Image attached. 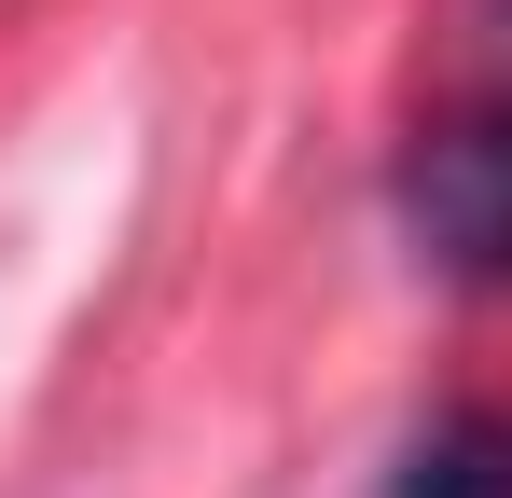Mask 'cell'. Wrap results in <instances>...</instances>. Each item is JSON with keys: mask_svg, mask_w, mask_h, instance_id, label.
Segmentation results:
<instances>
[{"mask_svg": "<svg viewBox=\"0 0 512 498\" xmlns=\"http://www.w3.org/2000/svg\"><path fill=\"white\" fill-rule=\"evenodd\" d=\"M402 236L443 277L512 291V97H457L402 139Z\"/></svg>", "mask_w": 512, "mask_h": 498, "instance_id": "6da1fadb", "label": "cell"}, {"mask_svg": "<svg viewBox=\"0 0 512 498\" xmlns=\"http://www.w3.org/2000/svg\"><path fill=\"white\" fill-rule=\"evenodd\" d=\"M388 498H512V415L499 402L429 415L416 443H402V471H388Z\"/></svg>", "mask_w": 512, "mask_h": 498, "instance_id": "7a4b0ae2", "label": "cell"}]
</instances>
